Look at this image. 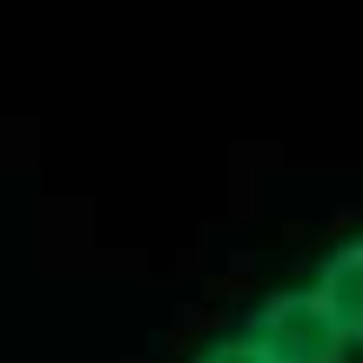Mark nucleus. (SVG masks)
<instances>
[{
    "instance_id": "obj_1",
    "label": "nucleus",
    "mask_w": 363,
    "mask_h": 363,
    "mask_svg": "<svg viewBox=\"0 0 363 363\" xmlns=\"http://www.w3.org/2000/svg\"><path fill=\"white\" fill-rule=\"evenodd\" d=\"M303 283H310L316 303L330 310V323H337V337L350 343V357H363V229L337 235V242L310 262Z\"/></svg>"
},
{
    "instance_id": "obj_2",
    "label": "nucleus",
    "mask_w": 363,
    "mask_h": 363,
    "mask_svg": "<svg viewBox=\"0 0 363 363\" xmlns=\"http://www.w3.org/2000/svg\"><path fill=\"white\" fill-rule=\"evenodd\" d=\"M189 363H276V357L262 350V343L249 337L242 323H229V330H222V337H208V343H202V350H195Z\"/></svg>"
}]
</instances>
